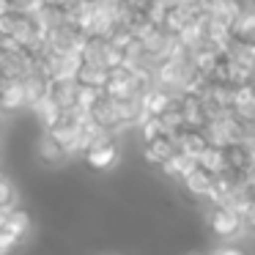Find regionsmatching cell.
Masks as SVG:
<instances>
[{
	"label": "cell",
	"instance_id": "6da1fadb",
	"mask_svg": "<svg viewBox=\"0 0 255 255\" xmlns=\"http://www.w3.org/2000/svg\"><path fill=\"white\" fill-rule=\"evenodd\" d=\"M116 156H118V148H116V140H113L110 132H102L99 137L85 148V159H88V165L94 167V170L110 167L113 162H116Z\"/></svg>",
	"mask_w": 255,
	"mask_h": 255
},
{
	"label": "cell",
	"instance_id": "7a4b0ae2",
	"mask_svg": "<svg viewBox=\"0 0 255 255\" xmlns=\"http://www.w3.org/2000/svg\"><path fill=\"white\" fill-rule=\"evenodd\" d=\"M88 118L102 129V132H116V129H121V121H118V113H116V102H113L110 96H105V91H102V96L88 107Z\"/></svg>",
	"mask_w": 255,
	"mask_h": 255
},
{
	"label": "cell",
	"instance_id": "3957f363",
	"mask_svg": "<svg viewBox=\"0 0 255 255\" xmlns=\"http://www.w3.org/2000/svg\"><path fill=\"white\" fill-rule=\"evenodd\" d=\"M47 96H50V99L61 107V110L77 107V80H74V77L47 80Z\"/></svg>",
	"mask_w": 255,
	"mask_h": 255
},
{
	"label": "cell",
	"instance_id": "277c9868",
	"mask_svg": "<svg viewBox=\"0 0 255 255\" xmlns=\"http://www.w3.org/2000/svg\"><path fill=\"white\" fill-rule=\"evenodd\" d=\"M228 41H233V44H255V19L250 11H239V17L228 28Z\"/></svg>",
	"mask_w": 255,
	"mask_h": 255
},
{
	"label": "cell",
	"instance_id": "5b68a950",
	"mask_svg": "<svg viewBox=\"0 0 255 255\" xmlns=\"http://www.w3.org/2000/svg\"><path fill=\"white\" fill-rule=\"evenodd\" d=\"M211 225H214V231L220 233V236H233V233H239V228H242V217H239L236 211L225 209V206H217L214 214H211Z\"/></svg>",
	"mask_w": 255,
	"mask_h": 255
},
{
	"label": "cell",
	"instance_id": "8992f818",
	"mask_svg": "<svg viewBox=\"0 0 255 255\" xmlns=\"http://www.w3.org/2000/svg\"><path fill=\"white\" fill-rule=\"evenodd\" d=\"M184 184H187L195 195H209L211 184H214V170H209V167H203V165H195L192 170L184 176Z\"/></svg>",
	"mask_w": 255,
	"mask_h": 255
},
{
	"label": "cell",
	"instance_id": "52a82bcc",
	"mask_svg": "<svg viewBox=\"0 0 255 255\" xmlns=\"http://www.w3.org/2000/svg\"><path fill=\"white\" fill-rule=\"evenodd\" d=\"M173 151H176V143H173L170 134H159V137L145 140V159L156 162V165H162Z\"/></svg>",
	"mask_w": 255,
	"mask_h": 255
},
{
	"label": "cell",
	"instance_id": "ba28073f",
	"mask_svg": "<svg viewBox=\"0 0 255 255\" xmlns=\"http://www.w3.org/2000/svg\"><path fill=\"white\" fill-rule=\"evenodd\" d=\"M162 165H165V173H170V176H181V178H184L195 165H198V156H189V154H184V151L176 148L165 162H162Z\"/></svg>",
	"mask_w": 255,
	"mask_h": 255
},
{
	"label": "cell",
	"instance_id": "9c48e42d",
	"mask_svg": "<svg viewBox=\"0 0 255 255\" xmlns=\"http://www.w3.org/2000/svg\"><path fill=\"white\" fill-rule=\"evenodd\" d=\"M74 80H77L80 85H94V88H102V85H105V80H107V69L80 61L77 72H74Z\"/></svg>",
	"mask_w": 255,
	"mask_h": 255
},
{
	"label": "cell",
	"instance_id": "30bf717a",
	"mask_svg": "<svg viewBox=\"0 0 255 255\" xmlns=\"http://www.w3.org/2000/svg\"><path fill=\"white\" fill-rule=\"evenodd\" d=\"M0 228H6L8 233H14L17 239H22L25 233H28V228H30V214H28L25 209H19V206H11L6 222H3Z\"/></svg>",
	"mask_w": 255,
	"mask_h": 255
},
{
	"label": "cell",
	"instance_id": "8fae6325",
	"mask_svg": "<svg viewBox=\"0 0 255 255\" xmlns=\"http://www.w3.org/2000/svg\"><path fill=\"white\" fill-rule=\"evenodd\" d=\"M239 11H242V8H239L236 0H220L214 6V11H211V19H214L217 25H222V28H231V22L239 17Z\"/></svg>",
	"mask_w": 255,
	"mask_h": 255
},
{
	"label": "cell",
	"instance_id": "7c38bea8",
	"mask_svg": "<svg viewBox=\"0 0 255 255\" xmlns=\"http://www.w3.org/2000/svg\"><path fill=\"white\" fill-rule=\"evenodd\" d=\"M33 110H36V116H41V121H44V127H50V124H55L58 121V116H61V107L55 105V102L50 99V96H41L39 102L33 105Z\"/></svg>",
	"mask_w": 255,
	"mask_h": 255
},
{
	"label": "cell",
	"instance_id": "4fadbf2b",
	"mask_svg": "<svg viewBox=\"0 0 255 255\" xmlns=\"http://www.w3.org/2000/svg\"><path fill=\"white\" fill-rule=\"evenodd\" d=\"M17 244H19V239L14 233H8L6 228H0V255H11Z\"/></svg>",
	"mask_w": 255,
	"mask_h": 255
},
{
	"label": "cell",
	"instance_id": "5bb4252c",
	"mask_svg": "<svg viewBox=\"0 0 255 255\" xmlns=\"http://www.w3.org/2000/svg\"><path fill=\"white\" fill-rule=\"evenodd\" d=\"M41 154H44V159L55 162V159H61V156H63V151L58 148V143L50 137V134H47V137H44V143H41Z\"/></svg>",
	"mask_w": 255,
	"mask_h": 255
},
{
	"label": "cell",
	"instance_id": "9a60e30c",
	"mask_svg": "<svg viewBox=\"0 0 255 255\" xmlns=\"http://www.w3.org/2000/svg\"><path fill=\"white\" fill-rule=\"evenodd\" d=\"M8 8H11V6H8V0H0V14H6Z\"/></svg>",
	"mask_w": 255,
	"mask_h": 255
},
{
	"label": "cell",
	"instance_id": "2e32d148",
	"mask_svg": "<svg viewBox=\"0 0 255 255\" xmlns=\"http://www.w3.org/2000/svg\"><path fill=\"white\" fill-rule=\"evenodd\" d=\"M220 255H244V253H239V250H222Z\"/></svg>",
	"mask_w": 255,
	"mask_h": 255
},
{
	"label": "cell",
	"instance_id": "e0dca14e",
	"mask_svg": "<svg viewBox=\"0 0 255 255\" xmlns=\"http://www.w3.org/2000/svg\"><path fill=\"white\" fill-rule=\"evenodd\" d=\"M162 3H170V0H162Z\"/></svg>",
	"mask_w": 255,
	"mask_h": 255
},
{
	"label": "cell",
	"instance_id": "ac0fdd59",
	"mask_svg": "<svg viewBox=\"0 0 255 255\" xmlns=\"http://www.w3.org/2000/svg\"><path fill=\"white\" fill-rule=\"evenodd\" d=\"M0 52H3V47H0Z\"/></svg>",
	"mask_w": 255,
	"mask_h": 255
}]
</instances>
